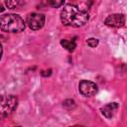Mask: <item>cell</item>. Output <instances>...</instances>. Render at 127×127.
<instances>
[{"instance_id": "cell-14", "label": "cell", "mask_w": 127, "mask_h": 127, "mask_svg": "<svg viewBox=\"0 0 127 127\" xmlns=\"http://www.w3.org/2000/svg\"><path fill=\"white\" fill-rule=\"evenodd\" d=\"M2 55H3V48H2V44L0 43V60L2 58Z\"/></svg>"}, {"instance_id": "cell-7", "label": "cell", "mask_w": 127, "mask_h": 127, "mask_svg": "<svg viewBox=\"0 0 127 127\" xmlns=\"http://www.w3.org/2000/svg\"><path fill=\"white\" fill-rule=\"evenodd\" d=\"M118 107H119V105L117 102H111V103H108V104L102 106L100 108V111L104 115V117H106L107 119H111L114 116V114L116 113Z\"/></svg>"}, {"instance_id": "cell-15", "label": "cell", "mask_w": 127, "mask_h": 127, "mask_svg": "<svg viewBox=\"0 0 127 127\" xmlns=\"http://www.w3.org/2000/svg\"><path fill=\"white\" fill-rule=\"evenodd\" d=\"M4 10H5V8H4V6H3V5H2L1 3H0V12H3Z\"/></svg>"}, {"instance_id": "cell-4", "label": "cell", "mask_w": 127, "mask_h": 127, "mask_svg": "<svg viewBox=\"0 0 127 127\" xmlns=\"http://www.w3.org/2000/svg\"><path fill=\"white\" fill-rule=\"evenodd\" d=\"M45 21H46V17L44 14H40V13H30L27 16L26 19V24L28 25V27L33 30V31H37L43 28V26L45 25Z\"/></svg>"}, {"instance_id": "cell-8", "label": "cell", "mask_w": 127, "mask_h": 127, "mask_svg": "<svg viewBox=\"0 0 127 127\" xmlns=\"http://www.w3.org/2000/svg\"><path fill=\"white\" fill-rule=\"evenodd\" d=\"M25 4L24 0H5V5L8 9H21Z\"/></svg>"}, {"instance_id": "cell-1", "label": "cell", "mask_w": 127, "mask_h": 127, "mask_svg": "<svg viewBox=\"0 0 127 127\" xmlns=\"http://www.w3.org/2000/svg\"><path fill=\"white\" fill-rule=\"evenodd\" d=\"M88 13L80 10L77 6L67 4L61 12V21L64 26L78 28L83 26L88 21Z\"/></svg>"}, {"instance_id": "cell-13", "label": "cell", "mask_w": 127, "mask_h": 127, "mask_svg": "<svg viewBox=\"0 0 127 127\" xmlns=\"http://www.w3.org/2000/svg\"><path fill=\"white\" fill-rule=\"evenodd\" d=\"M41 74L43 76H50L52 74V69H48V70H42Z\"/></svg>"}, {"instance_id": "cell-3", "label": "cell", "mask_w": 127, "mask_h": 127, "mask_svg": "<svg viewBox=\"0 0 127 127\" xmlns=\"http://www.w3.org/2000/svg\"><path fill=\"white\" fill-rule=\"evenodd\" d=\"M18 106V98L12 94L0 95V120L10 116Z\"/></svg>"}, {"instance_id": "cell-2", "label": "cell", "mask_w": 127, "mask_h": 127, "mask_svg": "<svg viewBox=\"0 0 127 127\" xmlns=\"http://www.w3.org/2000/svg\"><path fill=\"white\" fill-rule=\"evenodd\" d=\"M24 20L17 14H4L0 16V30L7 33H20L25 29Z\"/></svg>"}, {"instance_id": "cell-9", "label": "cell", "mask_w": 127, "mask_h": 127, "mask_svg": "<svg viewBox=\"0 0 127 127\" xmlns=\"http://www.w3.org/2000/svg\"><path fill=\"white\" fill-rule=\"evenodd\" d=\"M61 45H62L65 50H67L68 52H73L74 49H75V47H76L75 40L68 41V40L63 39V40H61Z\"/></svg>"}, {"instance_id": "cell-10", "label": "cell", "mask_w": 127, "mask_h": 127, "mask_svg": "<svg viewBox=\"0 0 127 127\" xmlns=\"http://www.w3.org/2000/svg\"><path fill=\"white\" fill-rule=\"evenodd\" d=\"M64 1L65 0H47V3L53 8H59L64 4Z\"/></svg>"}, {"instance_id": "cell-12", "label": "cell", "mask_w": 127, "mask_h": 127, "mask_svg": "<svg viewBox=\"0 0 127 127\" xmlns=\"http://www.w3.org/2000/svg\"><path fill=\"white\" fill-rule=\"evenodd\" d=\"M86 43H87V45H88L90 48H95V47H97L99 41H98L97 39H95V38H89Z\"/></svg>"}, {"instance_id": "cell-11", "label": "cell", "mask_w": 127, "mask_h": 127, "mask_svg": "<svg viewBox=\"0 0 127 127\" xmlns=\"http://www.w3.org/2000/svg\"><path fill=\"white\" fill-rule=\"evenodd\" d=\"M63 105H64V107H65L67 109H70L71 107H74L75 103H74V100H72V99H66L63 102Z\"/></svg>"}, {"instance_id": "cell-5", "label": "cell", "mask_w": 127, "mask_h": 127, "mask_svg": "<svg viewBox=\"0 0 127 127\" xmlns=\"http://www.w3.org/2000/svg\"><path fill=\"white\" fill-rule=\"evenodd\" d=\"M78 90L83 96H92L95 93H97L98 87L97 85L90 80H80L78 83Z\"/></svg>"}, {"instance_id": "cell-6", "label": "cell", "mask_w": 127, "mask_h": 127, "mask_svg": "<svg viewBox=\"0 0 127 127\" xmlns=\"http://www.w3.org/2000/svg\"><path fill=\"white\" fill-rule=\"evenodd\" d=\"M104 24L112 28H120L125 24V16L123 14H111L106 17Z\"/></svg>"}]
</instances>
